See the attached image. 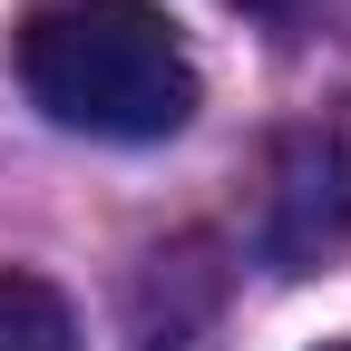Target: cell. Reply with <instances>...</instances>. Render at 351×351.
I'll return each mask as SVG.
<instances>
[{"label":"cell","mask_w":351,"mask_h":351,"mask_svg":"<svg viewBox=\"0 0 351 351\" xmlns=\"http://www.w3.org/2000/svg\"><path fill=\"white\" fill-rule=\"evenodd\" d=\"M322 351H351V341H322Z\"/></svg>","instance_id":"5b68a950"},{"label":"cell","mask_w":351,"mask_h":351,"mask_svg":"<svg viewBox=\"0 0 351 351\" xmlns=\"http://www.w3.org/2000/svg\"><path fill=\"white\" fill-rule=\"evenodd\" d=\"M244 10H283V0H244Z\"/></svg>","instance_id":"277c9868"},{"label":"cell","mask_w":351,"mask_h":351,"mask_svg":"<svg viewBox=\"0 0 351 351\" xmlns=\"http://www.w3.org/2000/svg\"><path fill=\"white\" fill-rule=\"evenodd\" d=\"M0 351H88L78 341V313L49 274H20L0 263Z\"/></svg>","instance_id":"3957f363"},{"label":"cell","mask_w":351,"mask_h":351,"mask_svg":"<svg viewBox=\"0 0 351 351\" xmlns=\"http://www.w3.org/2000/svg\"><path fill=\"white\" fill-rule=\"evenodd\" d=\"M341 244H351V98L283 137L274 195H263V254L283 274H313Z\"/></svg>","instance_id":"7a4b0ae2"},{"label":"cell","mask_w":351,"mask_h":351,"mask_svg":"<svg viewBox=\"0 0 351 351\" xmlns=\"http://www.w3.org/2000/svg\"><path fill=\"white\" fill-rule=\"evenodd\" d=\"M20 88L78 137L156 147L195 117V59L156 0H39L20 20Z\"/></svg>","instance_id":"6da1fadb"}]
</instances>
